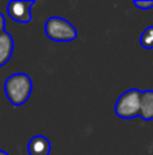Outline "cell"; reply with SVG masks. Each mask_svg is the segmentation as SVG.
I'll return each instance as SVG.
<instances>
[{
  "mask_svg": "<svg viewBox=\"0 0 153 155\" xmlns=\"http://www.w3.org/2000/svg\"><path fill=\"white\" fill-rule=\"evenodd\" d=\"M4 31H7L5 30V19H4V15L0 12V34Z\"/></svg>",
  "mask_w": 153,
  "mask_h": 155,
  "instance_id": "obj_10",
  "label": "cell"
},
{
  "mask_svg": "<svg viewBox=\"0 0 153 155\" xmlns=\"http://www.w3.org/2000/svg\"><path fill=\"white\" fill-rule=\"evenodd\" d=\"M140 117L142 118L144 121L153 120V90L142 91V95H141Z\"/></svg>",
  "mask_w": 153,
  "mask_h": 155,
  "instance_id": "obj_7",
  "label": "cell"
},
{
  "mask_svg": "<svg viewBox=\"0 0 153 155\" xmlns=\"http://www.w3.org/2000/svg\"><path fill=\"white\" fill-rule=\"evenodd\" d=\"M141 95L142 91L138 88H130L119 95L115 102V114L125 120H130L140 116Z\"/></svg>",
  "mask_w": 153,
  "mask_h": 155,
  "instance_id": "obj_3",
  "label": "cell"
},
{
  "mask_svg": "<svg viewBox=\"0 0 153 155\" xmlns=\"http://www.w3.org/2000/svg\"><path fill=\"white\" fill-rule=\"evenodd\" d=\"M33 91V80L27 74L16 72L4 82V93L14 106H22L29 101Z\"/></svg>",
  "mask_w": 153,
  "mask_h": 155,
  "instance_id": "obj_1",
  "label": "cell"
},
{
  "mask_svg": "<svg viewBox=\"0 0 153 155\" xmlns=\"http://www.w3.org/2000/svg\"><path fill=\"white\" fill-rule=\"evenodd\" d=\"M45 34L56 42H70L76 40L77 30L69 21L61 16H50L45 23Z\"/></svg>",
  "mask_w": 153,
  "mask_h": 155,
  "instance_id": "obj_2",
  "label": "cell"
},
{
  "mask_svg": "<svg viewBox=\"0 0 153 155\" xmlns=\"http://www.w3.org/2000/svg\"><path fill=\"white\" fill-rule=\"evenodd\" d=\"M14 53V38L10 33L4 31L0 34V67L10 61Z\"/></svg>",
  "mask_w": 153,
  "mask_h": 155,
  "instance_id": "obj_6",
  "label": "cell"
},
{
  "mask_svg": "<svg viewBox=\"0 0 153 155\" xmlns=\"http://www.w3.org/2000/svg\"><path fill=\"white\" fill-rule=\"evenodd\" d=\"M0 155H8L7 153H4V151H2V150H0Z\"/></svg>",
  "mask_w": 153,
  "mask_h": 155,
  "instance_id": "obj_11",
  "label": "cell"
},
{
  "mask_svg": "<svg viewBox=\"0 0 153 155\" xmlns=\"http://www.w3.org/2000/svg\"><path fill=\"white\" fill-rule=\"evenodd\" d=\"M27 151L29 155H49L52 151V144L46 136L35 135L29 140Z\"/></svg>",
  "mask_w": 153,
  "mask_h": 155,
  "instance_id": "obj_5",
  "label": "cell"
},
{
  "mask_svg": "<svg viewBox=\"0 0 153 155\" xmlns=\"http://www.w3.org/2000/svg\"><path fill=\"white\" fill-rule=\"evenodd\" d=\"M134 5L140 10H152L153 8V0H136L134 2Z\"/></svg>",
  "mask_w": 153,
  "mask_h": 155,
  "instance_id": "obj_9",
  "label": "cell"
},
{
  "mask_svg": "<svg viewBox=\"0 0 153 155\" xmlns=\"http://www.w3.org/2000/svg\"><path fill=\"white\" fill-rule=\"evenodd\" d=\"M140 44L144 49H153V26H148L140 37Z\"/></svg>",
  "mask_w": 153,
  "mask_h": 155,
  "instance_id": "obj_8",
  "label": "cell"
},
{
  "mask_svg": "<svg viewBox=\"0 0 153 155\" xmlns=\"http://www.w3.org/2000/svg\"><path fill=\"white\" fill-rule=\"evenodd\" d=\"M35 4L33 0H12L7 4V14L18 23H29L31 21V8Z\"/></svg>",
  "mask_w": 153,
  "mask_h": 155,
  "instance_id": "obj_4",
  "label": "cell"
}]
</instances>
